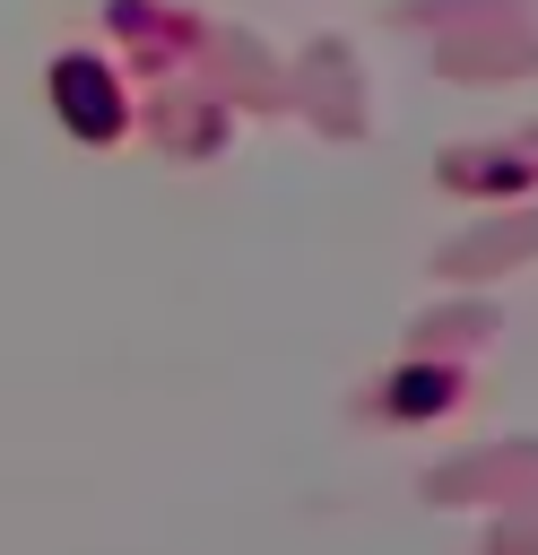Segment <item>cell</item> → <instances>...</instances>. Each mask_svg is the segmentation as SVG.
<instances>
[{
  "label": "cell",
  "mask_w": 538,
  "mask_h": 555,
  "mask_svg": "<svg viewBox=\"0 0 538 555\" xmlns=\"http://www.w3.org/2000/svg\"><path fill=\"white\" fill-rule=\"evenodd\" d=\"M61 104H69V121H78V130H113V95H104V78H95L87 61H69V69H61Z\"/></svg>",
  "instance_id": "obj_1"
}]
</instances>
